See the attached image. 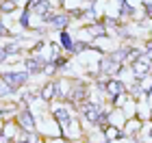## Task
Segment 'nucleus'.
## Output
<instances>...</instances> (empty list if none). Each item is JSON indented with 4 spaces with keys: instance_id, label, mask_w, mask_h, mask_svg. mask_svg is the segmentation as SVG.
I'll return each mask as SVG.
<instances>
[{
    "instance_id": "15",
    "label": "nucleus",
    "mask_w": 152,
    "mask_h": 143,
    "mask_svg": "<svg viewBox=\"0 0 152 143\" xmlns=\"http://www.w3.org/2000/svg\"><path fill=\"white\" fill-rule=\"evenodd\" d=\"M7 54H9V52H7V48H0V61L7 59Z\"/></svg>"
},
{
    "instance_id": "14",
    "label": "nucleus",
    "mask_w": 152,
    "mask_h": 143,
    "mask_svg": "<svg viewBox=\"0 0 152 143\" xmlns=\"http://www.w3.org/2000/svg\"><path fill=\"white\" fill-rule=\"evenodd\" d=\"M22 143H37V139H35V137H33V134H31V137H26V139H22Z\"/></svg>"
},
{
    "instance_id": "6",
    "label": "nucleus",
    "mask_w": 152,
    "mask_h": 143,
    "mask_svg": "<svg viewBox=\"0 0 152 143\" xmlns=\"http://www.w3.org/2000/svg\"><path fill=\"white\" fill-rule=\"evenodd\" d=\"M48 22H50L54 28H65V26H67V17L65 15H50Z\"/></svg>"
},
{
    "instance_id": "8",
    "label": "nucleus",
    "mask_w": 152,
    "mask_h": 143,
    "mask_svg": "<svg viewBox=\"0 0 152 143\" xmlns=\"http://www.w3.org/2000/svg\"><path fill=\"white\" fill-rule=\"evenodd\" d=\"M61 39H63V48H65V50H74V41H72V37L67 35V33H63Z\"/></svg>"
},
{
    "instance_id": "17",
    "label": "nucleus",
    "mask_w": 152,
    "mask_h": 143,
    "mask_svg": "<svg viewBox=\"0 0 152 143\" xmlns=\"http://www.w3.org/2000/svg\"><path fill=\"white\" fill-rule=\"evenodd\" d=\"M148 48H150V50H152V41H150V44H148Z\"/></svg>"
},
{
    "instance_id": "12",
    "label": "nucleus",
    "mask_w": 152,
    "mask_h": 143,
    "mask_svg": "<svg viewBox=\"0 0 152 143\" xmlns=\"http://www.w3.org/2000/svg\"><path fill=\"white\" fill-rule=\"evenodd\" d=\"M20 24H22L24 28L28 26V11H24V13H22V17H20Z\"/></svg>"
},
{
    "instance_id": "5",
    "label": "nucleus",
    "mask_w": 152,
    "mask_h": 143,
    "mask_svg": "<svg viewBox=\"0 0 152 143\" xmlns=\"http://www.w3.org/2000/svg\"><path fill=\"white\" fill-rule=\"evenodd\" d=\"M46 63H44V59H39V57H33V59H28V63H26V67H28V72H39L41 67H44Z\"/></svg>"
},
{
    "instance_id": "13",
    "label": "nucleus",
    "mask_w": 152,
    "mask_h": 143,
    "mask_svg": "<svg viewBox=\"0 0 152 143\" xmlns=\"http://www.w3.org/2000/svg\"><path fill=\"white\" fill-rule=\"evenodd\" d=\"M18 50H20L18 44H9V46H7V52H9V54H11V52H18Z\"/></svg>"
},
{
    "instance_id": "10",
    "label": "nucleus",
    "mask_w": 152,
    "mask_h": 143,
    "mask_svg": "<svg viewBox=\"0 0 152 143\" xmlns=\"http://www.w3.org/2000/svg\"><path fill=\"white\" fill-rule=\"evenodd\" d=\"M41 95H44L46 100H50L52 95H57V91H54V85H48L46 89H44V93H41Z\"/></svg>"
},
{
    "instance_id": "3",
    "label": "nucleus",
    "mask_w": 152,
    "mask_h": 143,
    "mask_svg": "<svg viewBox=\"0 0 152 143\" xmlns=\"http://www.w3.org/2000/svg\"><path fill=\"white\" fill-rule=\"evenodd\" d=\"M85 117H87L89 121H98V119H100V108L94 106V104H87V106H85Z\"/></svg>"
},
{
    "instance_id": "7",
    "label": "nucleus",
    "mask_w": 152,
    "mask_h": 143,
    "mask_svg": "<svg viewBox=\"0 0 152 143\" xmlns=\"http://www.w3.org/2000/svg\"><path fill=\"white\" fill-rule=\"evenodd\" d=\"M107 89H109V95H117V93L122 91V83L111 80V83H107Z\"/></svg>"
},
{
    "instance_id": "1",
    "label": "nucleus",
    "mask_w": 152,
    "mask_h": 143,
    "mask_svg": "<svg viewBox=\"0 0 152 143\" xmlns=\"http://www.w3.org/2000/svg\"><path fill=\"white\" fill-rule=\"evenodd\" d=\"M2 80H4V83L11 87V89H18L20 85H24V83H26V74H18V72H7V74H2Z\"/></svg>"
},
{
    "instance_id": "4",
    "label": "nucleus",
    "mask_w": 152,
    "mask_h": 143,
    "mask_svg": "<svg viewBox=\"0 0 152 143\" xmlns=\"http://www.w3.org/2000/svg\"><path fill=\"white\" fill-rule=\"evenodd\" d=\"M31 9L35 13H48V11H50V2H48V0H33Z\"/></svg>"
},
{
    "instance_id": "9",
    "label": "nucleus",
    "mask_w": 152,
    "mask_h": 143,
    "mask_svg": "<svg viewBox=\"0 0 152 143\" xmlns=\"http://www.w3.org/2000/svg\"><path fill=\"white\" fill-rule=\"evenodd\" d=\"M54 117H57L59 121H67V117H70V115H67L65 108H57V111H54Z\"/></svg>"
},
{
    "instance_id": "11",
    "label": "nucleus",
    "mask_w": 152,
    "mask_h": 143,
    "mask_svg": "<svg viewBox=\"0 0 152 143\" xmlns=\"http://www.w3.org/2000/svg\"><path fill=\"white\" fill-rule=\"evenodd\" d=\"M0 9H2L4 13H9V11H13V9H15V2H13V0H7V2H2V4H0Z\"/></svg>"
},
{
    "instance_id": "2",
    "label": "nucleus",
    "mask_w": 152,
    "mask_h": 143,
    "mask_svg": "<svg viewBox=\"0 0 152 143\" xmlns=\"http://www.w3.org/2000/svg\"><path fill=\"white\" fill-rule=\"evenodd\" d=\"M18 121H20V126H22L26 132H31L33 128H35V121H33V115H31L28 111H20V117H18Z\"/></svg>"
},
{
    "instance_id": "16",
    "label": "nucleus",
    "mask_w": 152,
    "mask_h": 143,
    "mask_svg": "<svg viewBox=\"0 0 152 143\" xmlns=\"http://www.w3.org/2000/svg\"><path fill=\"white\" fill-rule=\"evenodd\" d=\"M0 35H4V26L2 24H0Z\"/></svg>"
}]
</instances>
